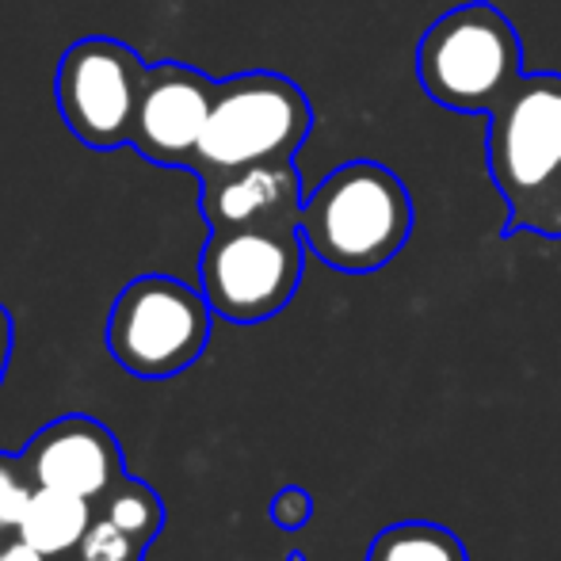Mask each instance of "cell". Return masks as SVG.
Returning a JSON list of instances; mask_svg holds the SVG:
<instances>
[{
    "instance_id": "1",
    "label": "cell",
    "mask_w": 561,
    "mask_h": 561,
    "mask_svg": "<svg viewBox=\"0 0 561 561\" xmlns=\"http://www.w3.org/2000/svg\"><path fill=\"white\" fill-rule=\"evenodd\" d=\"M485 118L489 180L508 207L501 233L561 241V73H524Z\"/></svg>"
},
{
    "instance_id": "2",
    "label": "cell",
    "mask_w": 561,
    "mask_h": 561,
    "mask_svg": "<svg viewBox=\"0 0 561 561\" xmlns=\"http://www.w3.org/2000/svg\"><path fill=\"white\" fill-rule=\"evenodd\" d=\"M413 195L378 161H344L302 203L306 249L344 275L386 267L413 237Z\"/></svg>"
},
{
    "instance_id": "3",
    "label": "cell",
    "mask_w": 561,
    "mask_h": 561,
    "mask_svg": "<svg viewBox=\"0 0 561 561\" xmlns=\"http://www.w3.org/2000/svg\"><path fill=\"white\" fill-rule=\"evenodd\" d=\"M416 77L432 104L489 115L524 77V46L496 4L473 0L439 15L416 46Z\"/></svg>"
},
{
    "instance_id": "4",
    "label": "cell",
    "mask_w": 561,
    "mask_h": 561,
    "mask_svg": "<svg viewBox=\"0 0 561 561\" xmlns=\"http://www.w3.org/2000/svg\"><path fill=\"white\" fill-rule=\"evenodd\" d=\"M313 130V107L290 77L252 69L218 81L207 130L192 157L195 176L260 161H287Z\"/></svg>"
},
{
    "instance_id": "5",
    "label": "cell",
    "mask_w": 561,
    "mask_h": 561,
    "mask_svg": "<svg viewBox=\"0 0 561 561\" xmlns=\"http://www.w3.org/2000/svg\"><path fill=\"white\" fill-rule=\"evenodd\" d=\"M207 295L172 275H138L118 290L104 344L134 378L184 375L210 344Z\"/></svg>"
},
{
    "instance_id": "6",
    "label": "cell",
    "mask_w": 561,
    "mask_h": 561,
    "mask_svg": "<svg viewBox=\"0 0 561 561\" xmlns=\"http://www.w3.org/2000/svg\"><path fill=\"white\" fill-rule=\"evenodd\" d=\"M306 252L298 226L210 229L199 252V290L215 318L260 325L298 295Z\"/></svg>"
},
{
    "instance_id": "7",
    "label": "cell",
    "mask_w": 561,
    "mask_h": 561,
    "mask_svg": "<svg viewBox=\"0 0 561 561\" xmlns=\"http://www.w3.org/2000/svg\"><path fill=\"white\" fill-rule=\"evenodd\" d=\"M146 69L118 38L92 35L69 46L58 61V112L73 138L92 149L130 146Z\"/></svg>"
},
{
    "instance_id": "8",
    "label": "cell",
    "mask_w": 561,
    "mask_h": 561,
    "mask_svg": "<svg viewBox=\"0 0 561 561\" xmlns=\"http://www.w3.org/2000/svg\"><path fill=\"white\" fill-rule=\"evenodd\" d=\"M215 89L207 73L184 66V61H157L146 69L138 112H134L130 146L146 161L169 164V169H192V157L207 130Z\"/></svg>"
},
{
    "instance_id": "9",
    "label": "cell",
    "mask_w": 561,
    "mask_h": 561,
    "mask_svg": "<svg viewBox=\"0 0 561 561\" xmlns=\"http://www.w3.org/2000/svg\"><path fill=\"white\" fill-rule=\"evenodd\" d=\"M20 455L35 485L84 496L89 504H100L126 478L115 432L84 413L58 416L54 424L38 428Z\"/></svg>"
},
{
    "instance_id": "10",
    "label": "cell",
    "mask_w": 561,
    "mask_h": 561,
    "mask_svg": "<svg viewBox=\"0 0 561 561\" xmlns=\"http://www.w3.org/2000/svg\"><path fill=\"white\" fill-rule=\"evenodd\" d=\"M306 203L295 157L260 161L199 180V215L210 229L298 226Z\"/></svg>"
},
{
    "instance_id": "11",
    "label": "cell",
    "mask_w": 561,
    "mask_h": 561,
    "mask_svg": "<svg viewBox=\"0 0 561 561\" xmlns=\"http://www.w3.org/2000/svg\"><path fill=\"white\" fill-rule=\"evenodd\" d=\"M92 519H96V504H89L84 496L35 485L15 535L27 547H35L43 558H61V554H77Z\"/></svg>"
},
{
    "instance_id": "12",
    "label": "cell",
    "mask_w": 561,
    "mask_h": 561,
    "mask_svg": "<svg viewBox=\"0 0 561 561\" xmlns=\"http://www.w3.org/2000/svg\"><path fill=\"white\" fill-rule=\"evenodd\" d=\"M363 561H470L462 539L450 527L428 519L390 524L370 539Z\"/></svg>"
},
{
    "instance_id": "13",
    "label": "cell",
    "mask_w": 561,
    "mask_h": 561,
    "mask_svg": "<svg viewBox=\"0 0 561 561\" xmlns=\"http://www.w3.org/2000/svg\"><path fill=\"white\" fill-rule=\"evenodd\" d=\"M96 512L104 519H112L118 531L130 535V539L138 542L141 550L153 547V539L161 535V527H164L161 496H157L153 489L146 485V481L130 478V473H126V478L118 481L112 493H107L104 501L96 504Z\"/></svg>"
},
{
    "instance_id": "14",
    "label": "cell",
    "mask_w": 561,
    "mask_h": 561,
    "mask_svg": "<svg viewBox=\"0 0 561 561\" xmlns=\"http://www.w3.org/2000/svg\"><path fill=\"white\" fill-rule=\"evenodd\" d=\"M31 493H35V481H31V470H27V462H23V455L0 450V542L15 539Z\"/></svg>"
},
{
    "instance_id": "15",
    "label": "cell",
    "mask_w": 561,
    "mask_h": 561,
    "mask_svg": "<svg viewBox=\"0 0 561 561\" xmlns=\"http://www.w3.org/2000/svg\"><path fill=\"white\" fill-rule=\"evenodd\" d=\"M146 550L130 539L126 531H118L112 519H104L96 512V519L84 531L81 547H77V561H141Z\"/></svg>"
},
{
    "instance_id": "16",
    "label": "cell",
    "mask_w": 561,
    "mask_h": 561,
    "mask_svg": "<svg viewBox=\"0 0 561 561\" xmlns=\"http://www.w3.org/2000/svg\"><path fill=\"white\" fill-rule=\"evenodd\" d=\"M267 512H272V524L283 527V531H302L313 516V496L302 485H283L272 496V508Z\"/></svg>"
},
{
    "instance_id": "17",
    "label": "cell",
    "mask_w": 561,
    "mask_h": 561,
    "mask_svg": "<svg viewBox=\"0 0 561 561\" xmlns=\"http://www.w3.org/2000/svg\"><path fill=\"white\" fill-rule=\"evenodd\" d=\"M12 340H15V329H12V313L0 306V386H4V375H8V363H12Z\"/></svg>"
},
{
    "instance_id": "18",
    "label": "cell",
    "mask_w": 561,
    "mask_h": 561,
    "mask_svg": "<svg viewBox=\"0 0 561 561\" xmlns=\"http://www.w3.org/2000/svg\"><path fill=\"white\" fill-rule=\"evenodd\" d=\"M0 561H50V558H43L35 547H27V542L15 535V539L0 542Z\"/></svg>"
},
{
    "instance_id": "19",
    "label": "cell",
    "mask_w": 561,
    "mask_h": 561,
    "mask_svg": "<svg viewBox=\"0 0 561 561\" xmlns=\"http://www.w3.org/2000/svg\"><path fill=\"white\" fill-rule=\"evenodd\" d=\"M287 561H306V558H302V554H290Z\"/></svg>"
}]
</instances>
